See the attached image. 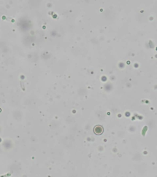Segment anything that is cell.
Instances as JSON below:
<instances>
[{
    "label": "cell",
    "mask_w": 157,
    "mask_h": 177,
    "mask_svg": "<svg viewBox=\"0 0 157 177\" xmlns=\"http://www.w3.org/2000/svg\"><path fill=\"white\" fill-rule=\"evenodd\" d=\"M104 131V129L102 128V126L100 125H98L96 126H95V127L94 128V133L97 135H100Z\"/></svg>",
    "instance_id": "obj_1"
}]
</instances>
